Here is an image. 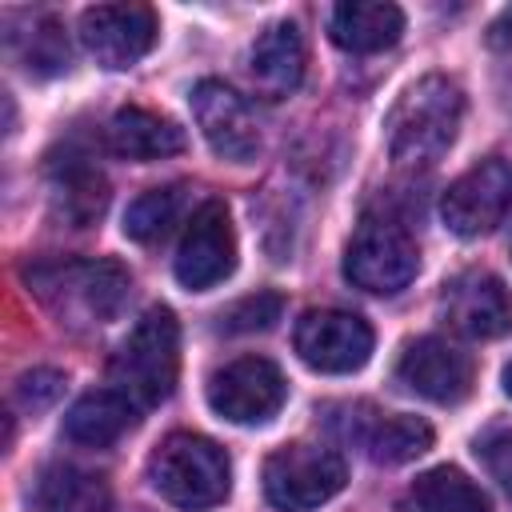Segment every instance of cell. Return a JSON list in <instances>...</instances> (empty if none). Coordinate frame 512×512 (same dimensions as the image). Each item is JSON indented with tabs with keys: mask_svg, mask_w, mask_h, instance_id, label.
<instances>
[{
	"mask_svg": "<svg viewBox=\"0 0 512 512\" xmlns=\"http://www.w3.org/2000/svg\"><path fill=\"white\" fill-rule=\"evenodd\" d=\"M48 200L64 224L88 228L108 208V180L84 152L64 148L48 156Z\"/></svg>",
	"mask_w": 512,
	"mask_h": 512,
	"instance_id": "obj_16",
	"label": "cell"
},
{
	"mask_svg": "<svg viewBox=\"0 0 512 512\" xmlns=\"http://www.w3.org/2000/svg\"><path fill=\"white\" fill-rule=\"evenodd\" d=\"M284 300L276 292H252L220 312V332H264L280 320Z\"/></svg>",
	"mask_w": 512,
	"mask_h": 512,
	"instance_id": "obj_24",
	"label": "cell"
},
{
	"mask_svg": "<svg viewBox=\"0 0 512 512\" xmlns=\"http://www.w3.org/2000/svg\"><path fill=\"white\" fill-rule=\"evenodd\" d=\"M148 480L168 504L184 512H204L228 496L232 464L216 440L196 432H172L148 456Z\"/></svg>",
	"mask_w": 512,
	"mask_h": 512,
	"instance_id": "obj_4",
	"label": "cell"
},
{
	"mask_svg": "<svg viewBox=\"0 0 512 512\" xmlns=\"http://www.w3.org/2000/svg\"><path fill=\"white\" fill-rule=\"evenodd\" d=\"M400 512H492L488 496L460 472V468H428L420 472L404 496H400Z\"/></svg>",
	"mask_w": 512,
	"mask_h": 512,
	"instance_id": "obj_22",
	"label": "cell"
},
{
	"mask_svg": "<svg viewBox=\"0 0 512 512\" xmlns=\"http://www.w3.org/2000/svg\"><path fill=\"white\" fill-rule=\"evenodd\" d=\"M60 392H64V372H56V368H32V372H24V376L16 380V400H20L28 412L48 408Z\"/></svg>",
	"mask_w": 512,
	"mask_h": 512,
	"instance_id": "obj_26",
	"label": "cell"
},
{
	"mask_svg": "<svg viewBox=\"0 0 512 512\" xmlns=\"http://www.w3.org/2000/svg\"><path fill=\"white\" fill-rule=\"evenodd\" d=\"M304 64H308V52H304L300 28L292 20H276L256 36L248 52V80L264 100H284L288 92L300 88Z\"/></svg>",
	"mask_w": 512,
	"mask_h": 512,
	"instance_id": "obj_17",
	"label": "cell"
},
{
	"mask_svg": "<svg viewBox=\"0 0 512 512\" xmlns=\"http://www.w3.org/2000/svg\"><path fill=\"white\" fill-rule=\"evenodd\" d=\"M36 512H112V488L100 472L80 464H48L32 484Z\"/></svg>",
	"mask_w": 512,
	"mask_h": 512,
	"instance_id": "obj_21",
	"label": "cell"
},
{
	"mask_svg": "<svg viewBox=\"0 0 512 512\" xmlns=\"http://www.w3.org/2000/svg\"><path fill=\"white\" fill-rule=\"evenodd\" d=\"M396 380L432 404H460L472 392V356L444 336H416L396 360Z\"/></svg>",
	"mask_w": 512,
	"mask_h": 512,
	"instance_id": "obj_13",
	"label": "cell"
},
{
	"mask_svg": "<svg viewBox=\"0 0 512 512\" xmlns=\"http://www.w3.org/2000/svg\"><path fill=\"white\" fill-rule=\"evenodd\" d=\"M184 212V184H164V188H148L140 192L128 212H124V236L128 240H140V244H152L160 240Z\"/></svg>",
	"mask_w": 512,
	"mask_h": 512,
	"instance_id": "obj_23",
	"label": "cell"
},
{
	"mask_svg": "<svg viewBox=\"0 0 512 512\" xmlns=\"http://www.w3.org/2000/svg\"><path fill=\"white\" fill-rule=\"evenodd\" d=\"M416 268L420 248L392 216H364L344 248V276L372 296H396L416 280Z\"/></svg>",
	"mask_w": 512,
	"mask_h": 512,
	"instance_id": "obj_5",
	"label": "cell"
},
{
	"mask_svg": "<svg viewBox=\"0 0 512 512\" xmlns=\"http://www.w3.org/2000/svg\"><path fill=\"white\" fill-rule=\"evenodd\" d=\"M232 268H236V232L228 208L224 200H204L180 236L172 272L188 292H208L220 280H228Z\"/></svg>",
	"mask_w": 512,
	"mask_h": 512,
	"instance_id": "obj_9",
	"label": "cell"
},
{
	"mask_svg": "<svg viewBox=\"0 0 512 512\" xmlns=\"http://www.w3.org/2000/svg\"><path fill=\"white\" fill-rule=\"evenodd\" d=\"M24 280L60 324H108L132 292V276L116 260H36Z\"/></svg>",
	"mask_w": 512,
	"mask_h": 512,
	"instance_id": "obj_2",
	"label": "cell"
},
{
	"mask_svg": "<svg viewBox=\"0 0 512 512\" xmlns=\"http://www.w3.org/2000/svg\"><path fill=\"white\" fill-rule=\"evenodd\" d=\"M108 372H112V384L140 412L168 400L180 376V324L172 308H148L116 348Z\"/></svg>",
	"mask_w": 512,
	"mask_h": 512,
	"instance_id": "obj_3",
	"label": "cell"
},
{
	"mask_svg": "<svg viewBox=\"0 0 512 512\" xmlns=\"http://www.w3.org/2000/svg\"><path fill=\"white\" fill-rule=\"evenodd\" d=\"M504 392H508V396H512V364H508V368H504Z\"/></svg>",
	"mask_w": 512,
	"mask_h": 512,
	"instance_id": "obj_28",
	"label": "cell"
},
{
	"mask_svg": "<svg viewBox=\"0 0 512 512\" xmlns=\"http://www.w3.org/2000/svg\"><path fill=\"white\" fill-rule=\"evenodd\" d=\"M476 456L484 460L488 476H492L504 492H512V432H488V436L476 444Z\"/></svg>",
	"mask_w": 512,
	"mask_h": 512,
	"instance_id": "obj_27",
	"label": "cell"
},
{
	"mask_svg": "<svg viewBox=\"0 0 512 512\" xmlns=\"http://www.w3.org/2000/svg\"><path fill=\"white\" fill-rule=\"evenodd\" d=\"M156 12L148 4H96L80 12V40L100 68H132L156 44Z\"/></svg>",
	"mask_w": 512,
	"mask_h": 512,
	"instance_id": "obj_11",
	"label": "cell"
},
{
	"mask_svg": "<svg viewBox=\"0 0 512 512\" xmlns=\"http://www.w3.org/2000/svg\"><path fill=\"white\" fill-rule=\"evenodd\" d=\"M340 432L376 464H408L432 448V428L420 416L380 412L372 404H352Z\"/></svg>",
	"mask_w": 512,
	"mask_h": 512,
	"instance_id": "obj_15",
	"label": "cell"
},
{
	"mask_svg": "<svg viewBox=\"0 0 512 512\" xmlns=\"http://www.w3.org/2000/svg\"><path fill=\"white\" fill-rule=\"evenodd\" d=\"M512 208V168L504 160H480L460 172L440 196V220L448 232L472 240L492 232Z\"/></svg>",
	"mask_w": 512,
	"mask_h": 512,
	"instance_id": "obj_10",
	"label": "cell"
},
{
	"mask_svg": "<svg viewBox=\"0 0 512 512\" xmlns=\"http://www.w3.org/2000/svg\"><path fill=\"white\" fill-rule=\"evenodd\" d=\"M136 420H140V408L120 388H96V392H84L68 408L64 436L72 444H84V448H108L128 428H136Z\"/></svg>",
	"mask_w": 512,
	"mask_h": 512,
	"instance_id": "obj_20",
	"label": "cell"
},
{
	"mask_svg": "<svg viewBox=\"0 0 512 512\" xmlns=\"http://www.w3.org/2000/svg\"><path fill=\"white\" fill-rule=\"evenodd\" d=\"M348 480L344 456L324 444H284L264 460V496L276 512H312Z\"/></svg>",
	"mask_w": 512,
	"mask_h": 512,
	"instance_id": "obj_6",
	"label": "cell"
},
{
	"mask_svg": "<svg viewBox=\"0 0 512 512\" xmlns=\"http://www.w3.org/2000/svg\"><path fill=\"white\" fill-rule=\"evenodd\" d=\"M284 400V372L268 356H240L208 376V404L232 424H268L284 408Z\"/></svg>",
	"mask_w": 512,
	"mask_h": 512,
	"instance_id": "obj_7",
	"label": "cell"
},
{
	"mask_svg": "<svg viewBox=\"0 0 512 512\" xmlns=\"http://www.w3.org/2000/svg\"><path fill=\"white\" fill-rule=\"evenodd\" d=\"M404 12L384 0H344L328 12V36L344 52H384L400 40Z\"/></svg>",
	"mask_w": 512,
	"mask_h": 512,
	"instance_id": "obj_18",
	"label": "cell"
},
{
	"mask_svg": "<svg viewBox=\"0 0 512 512\" xmlns=\"http://www.w3.org/2000/svg\"><path fill=\"white\" fill-rule=\"evenodd\" d=\"M296 356L312 368V372H328V376H344L368 364L372 356V328L364 316L344 312V308H308L296 320L292 332Z\"/></svg>",
	"mask_w": 512,
	"mask_h": 512,
	"instance_id": "obj_8",
	"label": "cell"
},
{
	"mask_svg": "<svg viewBox=\"0 0 512 512\" xmlns=\"http://www.w3.org/2000/svg\"><path fill=\"white\" fill-rule=\"evenodd\" d=\"M24 64L36 76H52V72L68 68V40H64L56 20H40L32 28V36L24 40Z\"/></svg>",
	"mask_w": 512,
	"mask_h": 512,
	"instance_id": "obj_25",
	"label": "cell"
},
{
	"mask_svg": "<svg viewBox=\"0 0 512 512\" xmlns=\"http://www.w3.org/2000/svg\"><path fill=\"white\" fill-rule=\"evenodd\" d=\"M192 116L208 148L232 164H248L260 152V124L252 104L224 80H200L192 88Z\"/></svg>",
	"mask_w": 512,
	"mask_h": 512,
	"instance_id": "obj_12",
	"label": "cell"
},
{
	"mask_svg": "<svg viewBox=\"0 0 512 512\" xmlns=\"http://www.w3.org/2000/svg\"><path fill=\"white\" fill-rule=\"evenodd\" d=\"M440 312L460 336L472 340H496L512 332V296L504 280L488 268H468L452 276L440 292Z\"/></svg>",
	"mask_w": 512,
	"mask_h": 512,
	"instance_id": "obj_14",
	"label": "cell"
},
{
	"mask_svg": "<svg viewBox=\"0 0 512 512\" xmlns=\"http://www.w3.org/2000/svg\"><path fill=\"white\" fill-rule=\"evenodd\" d=\"M104 140H108V152H116L120 160L148 164V160L176 156L184 148V128L160 112H148V108H120L108 120Z\"/></svg>",
	"mask_w": 512,
	"mask_h": 512,
	"instance_id": "obj_19",
	"label": "cell"
},
{
	"mask_svg": "<svg viewBox=\"0 0 512 512\" xmlns=\"http://www.w3.org/2000/svg\"><path fill=\"white\" fill-rule=\"evenodd\" d=\"M460 120H464L460 84L444 72H428L400 92V100L392 104V112L384 120L388 156L404 168L436 164L452 148Z\"/></svg>",
	"mask_w": 512,
	"mask_h": 512,
	"instance_id": "obj_1",
	"label": "cell"
}]
</instances>
